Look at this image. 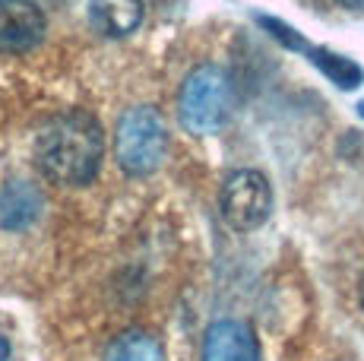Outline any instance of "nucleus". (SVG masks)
<instances>
[{
	"label": "nucleus",
	"mask_w": 364,
	"mask_h": 361,
	"mask_svg": "<svg viewBox=\"0 0 364 361\" xmlns=\"http://www.w3.org/2000/svg\"><path fill=\"white\" fill-rule=\"evenodd\" d=\"M105 156V130L89 111H64L41 127L35 140V162L54 184L82 187L99 175Z\"/></svg>",
	"instance_id": "obj_1"
},
{
	"label": "nucleus",
	"mask_w": 364,
	"mask_h": 361,
	"mask_svg": "<svg viewBox=\"0 0 364 361\" xmlns=\"http://www.w3.org/2000/svg\"><path fill=\"white\" fill-rule=\"evenodd\" d=\"M235 108V86L222 67L203 64L184 80L178 95V121L187 134H215Z\"/></svg>",
	"instance_id": "obj_2"
},
{
	"label": "nucleus",
	"mask_w": 364,
	"mask_h": 361,
	"mask_svg": "<svg viewBox=\"0 0 364 361\" xmlns=\"http://www.w3.org/2000/svg\"><path fill=\"white\" fill-rule=\"evenodd\" d=\"M114 156L130 178H146L159 171L168 156V127L162 114L152 105L124 111V117L117 121Z\"/></svg>",
	"instance_id": "obj_3"
},
{
	"label": "nucleus",
	"mask_w": 364,
	"mask_h": 361,
	"mask_svg": "<svg viewBox=\"0 0 364 361\" xmlns=\"http://www.w3.org/2000/svg\"><path fill=\"white\" fill-rule=\"evenodd\" d=\"M272 212V187L260 171L244 168L228 175L222 187V219L235 232H254Z\"/></svg>",
	"instance_id": "obj_4"
},
{
	"label": "nucleus",
	"mask_w": 364,
	"mask_h": 361,
	"mask_svg": "<svg viewBox=\"0 0 364 361\" xmlns=\"http://www.w3.org/2000/svg\"><path fill=\"white\" fill-rule=\"evenodd\" d=\"M257 23H260L263 29L269 32V36L276 38V41H282L285 48L307 54V58H311V64L317 67V70H323L339 89H358L361 82H364V70H361L358 64H355L352 58H346V54H336V51H330V48H314V45H307V41L301 38V32H295L291 26H285V23H279V19L257 16Z\"/></svg>",
	"instance_id": "obj_5"
},
{
	"label": "nucleus",
	"mask_w": 364,
	"mask_h": 361,
	"mask_svg": "<svg viewBox=\"0 0 364 361\" xmlns=\"http://www.w3.org/2000/svg\"><path fill=\"white\" fill-rule=\"evenodd\" d=\"M45 36V13L29 0H0V51L19 54Z\"/></svg>",
	"instance_id": "obj_6"
},
{
	"label": "nucleus",
	"mask_w": 364,
	"mask_h": 361,
	"mask_svg": "<svg viewBox=\"0 0 364 361\" xmlns=\"http://www.w3.org/2000/svg\"><path fill=\"white\" fill-rule=\"evenodd\" d=\"M203 361H260L254 330L237 320H219L206 330Z\"/></svg>",
	"instance_id": "obj_7"
},
{
	"label": "nucleus",
	"mask_w": 364,
	"mask_h": 361,
	"mask_svg": "<svg viewBox=\"0 0 364 361\" xmlns=\"http://www.w3.org/2000/svg\"><path fill=\"white\" fill-rule=\"evenodd\" d=\"M143 0H89V19L108 38H124L143 23Z\"/></svg>",
	"instance_id": "obj_8"
},
{
	"label": "nucleus",
	"mask_w": 364,
	"mask_h": 361,
	"mask_svg": "<svg viewBox=\"0 0 364 361\" xmlns=\"http://www.w3.org/2000/svg\"><path fill=\"white\" fill-rule=\"evenodd\" d=\"M38 210L41 197L26 180H13L0 190V225L4 228H26L29 222H35Z\"/></svg>",
	"instance_id": "obj_9"
},
{
	"label": "nucleus",
	"mask_w": 364,
	"mask_h": 361,
	"mask_svg": "<svg viewBox=\"0 0 364 361\" xmlns=\"http://www.w3.org/2000/svg\"><path fill=\"white\" fill-rule=\"evenodd\" d=\"M105 361H165L159 339L143 330H127L108 345Z\"/></svg>",
	"instance_id": "obj_10"
},
{
	"label": "nucleus",
	"mask_w": 364,
	"mask_h": 361,
	"mask_svg": "<svg viewBox=\"0 0 364 361\" xmlns=\"http://www.w3.org/2000/svg\"><path fill=\"white\" fill-rule=\"evenodd\" d=\"M339 6H346V10H355V13H364V0H336Z\"/></svg>",
	"instance_id": "obj_11"
},
{
	"label": "nucleus",
	"mask_w": 364,
	"mask_h": 361,
	"mask_svg": "<svg viewBox=\"0 0 364 361\" xmlns=\"http://www.w3.org/2000/svg\"><path fill=\"white\" fill-rule=\"evenodd\" d=\"M10 358V345H6V339L0 336V361H6Z\"/></svg>",
	"instance_id": "obj_12"
},
{
	"label": "nucleus",
	"mask_w": 364,
	"mask_h": 361,
	"mask_svg": "<svg viewBox=\"0 0 364 361\" xmlns=\"http://www.w3.org/2000/svg\"><path fill=\"white\" fill-rule=\"evenodd\" d=\"M358 298H361V308H364V273H361V282H358Z\"/></svg>",
	"instance_id": "obj_13"
},
{
	"label": "nucleus",
	"mask_w": 364,
	"mask_h": 361,
	"mask_svg": "<svg viewBox=\"0 0 364 361\" xmlns=\"http://www.w3.org/2000/svg\"><path fill=\"white\" fill-rule=\"evenodd\" d=\"M358 111H361V114H364V102H361V105H358Z\"/></svg>",
	"instance_id": "obj_14"
}]
</instances>
